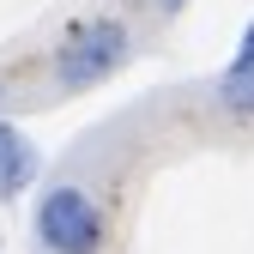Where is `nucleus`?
Segmentation results:
<instances>
[{
	"mask_svg": "<svg viewBox=\"0 0 254 254\" xmlns=\"http://www.w3.org/2000/svg\"><path fill=\"white\" fill-rule=\"evenodd\" d=\"M248 67H254V18H248L242 43H236V55H230V73H248Z\"/></svg>",
	"mask_w": 254,
	"mask_h": 254,
	"instance_id": "39448f33",
	"label": "nucleus"
},
{
	"mask_svg": "<svg viewBox=\"0 0 254 254\" xmlns=\"http://www.w3.org/2000/svg\"><path fill=\"white\" fill-rule=\"evenodd\" d=\"M212 91H218V103H224L230 115H254V67H248V73H230V67H224Z\"/></svg>",
	"mask_w": 254,
	"mask_h": 254,
	"instance_id": "20e7f679",
	"label": "nucleus"
},
{
	"mask_svg": "<svg viewBox=\"0 0 254 254\" xmlns=\"http://www.w3.org/2000/svg\"><path fill=\"white\" fill-rule=\"evenodd\" d=\"M43 176V151L18 121H0V200H24Z\"/></svg>",
	"mask_w": 254,
	"mask_h": 254,
	"instance_id": "7ed1b4c3",
	"label": "nucleus"
},
{
	"mask_svg": "<svg viewBox=\"0 0 254 254\" xmlns=\"http://www.w3.org/2000/svg\"><path fill=\"white\" fill-rule=\"evenodd\" d=\"M127 55H133V30L121 18H91V24L67 30V37L55 43L49 73H55L61 91H91V85H103Z\"/></svg>",
	"mask_w": 254,
	"mask_h": 254,
	"instance_id": "f03ea898",
	"label": "nucleus"
},
{
	"mask_svg": "<svg viewBox=\"0 0 254 254\" xmlns=\"http://www.w3.org/2000/svg\"><path fill=\"white\" fill-rule=\"evenodd\" d=\"M0 97H6V91H0Z\"/></svg>",
	"mask_w": 254,
	"mask_h": 254,
	"instance_id": "0eeeda50",
	"label": "nucleus"
},
{
	"mask_svg": "<svg viewBox=\"0 0 254 254\" xmlns=\"http://www.w3.org/2000/svg\"><path fill=\"white\" fill-rule=\"evenodd\" d=\"M182 6H188V0H157V12H164V18H176Z\"/></svg>",
	"mask_w": 254,
	"mask_h": 254,
	"instance_id": "423d86ee",
	"label": "nucleus"
},
{
	"mask_svg": "<svg viewBox=\"0 0 254 254\" xmlns=\"http://www.w3.org/2000/svg\"><path fill=\"white\" fill-rule=\"evenodd\" d=\"M30 230H37L43 254H103L109 218L97 206V194L79 182H49L37 194V212H30Z\"/></svg>",
	"mask_w": 254,
	"mask_h": 254,
	"instance_id": "f257e3e1",
	"label": "nucleus"
}]
</instances>
